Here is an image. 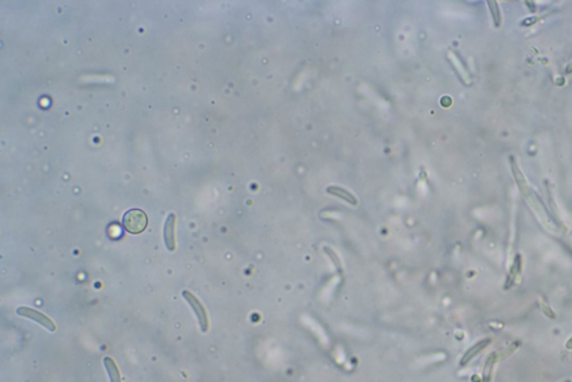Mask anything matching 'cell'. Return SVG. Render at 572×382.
Here are the masks:
<instances>
[{
    "mask_svg": "<svg viewBox=\"0 0 572 382\" xmlns=\"http://www.w3.org/2000/svg\"><path fill=\"white\" fill-rule=\"evenodd\" d=\"M123 226L130 234H141L148 226V217L141 209H130L123 216Z\"/></svg>",
    "mask_w": 572,
    "mask_h": 382,
    "instance_id": "obj_1",
    "label": "cell"
},
{
    "mask_svg": "<svg viewBox=\"0 0 572 382\" xmlns=\"http://www.w3.org/2000/svg\"><path fill=\"white\" fill-rule=\"evenodd\" d=\"M182 296L184 297L185 301L189 303V305L192 306V308L194 309L196 316L198 317V321H199V324H200V328H202V331L207 332L208 327H209L208 315H207V312H206V308L203 305V303L200 302L199 299L196 297L192 292H189V291H183Z\"/></svg>",
    "mask_w": 572,
    "mask_h": 382,
    "instance_id": "obj_2",
    "label": "cell"
},
{
    "mask_svg": "<svg viewBox=\"0 0 572 382\" xmlns=\"http://www.w3.org/2000/svg\"><path fill=\"white\" fill-rule=\"evenodd\" d=\"M17 314L18 315H22L24 317H27L33 320V321L39 323L42 327L46 328L50 332H55L56 331V325L55 323L51 321V320L46 316L45 314L40 313L39 311H36V309L32 308V307H27V306H20L17 308Z\"/></svg>",
    "mask_w": 572,
    "mask_h": 382,
    "instance_id": "obj_3",
    "label": "cell"
},
{
    "mask_svg": "<svg viewBox=\"0 0 572 382\" xmlns=\"http://www.w3.org/2000/svg\"><path fill=\"white\" fill-rule=\"evenodd\" d=\"M174 225H176V215L170 214L164 224L163 237L166 241V246L169 250L173 251L176 249V240H174Z\"/></svg>",
    "mask_w": 572,
    "mask_h": 382,
    "instance_id": "obj_4",
    "label": "cell"
},
{
    "mask_svg": "<svg viewBox=\"0 0 572 382\" xmlns=\"http://www.w3.org/2000/svg\"><path fill=\"white\" fill-rule=\"evenodd\" d=\"M327 193L330 194V195H332V196H336V197L341 198L342 200L347 201V203H349L350 205H352V206H357V205H358L357 198H355L351 193H349L348 190H345V189H343V188H341V187H337V185H331V187H328Z\"/></svg>",
    "mask_w": 572,
    "mask_h": 382,
    "instance_id": "obj_5",
    "label": "cell"
},
{
    "mask_svg": "<svg viewBox=\"0 0 572 382\" xmlns=\"http://www.w3.org/2000/svg\"><path fill=\"white\" fill-rule=\"evenodd\" d=\"M489 342H491V341H489V340H483V341H481V342L476 343L475 345H474V347H472L470 350L467 351V352H466L465 354H464V357H463L462 360H461V365H465V364H467L468 362H470V361H471L474 357H475V355H477L478 353L481 352V351H482L483 349H485V348L487 347V344H488Z\"/></svg>",
    "mask_w": 572,
    "mask_h": 382,
    "instance_id": "obj_6",
    "label": "cell"
},
{
    "mask_svg": "<svg viewBox=\"0 0 572 382\" xmlns=\"http://www.w3.org/2000/svg\"><path fill=\"white\" fill-rule=\"evenodd\" d=\"M103 363H104V366L107 371V374L110 376L111 382H122L120 371H118V368L116 363L114 362V360L110 357H105L103 359Z\"/></svg>",
    "mask_w": 572,
    "mask_h": 382,
    "instance_id": "obj_7",
    "label": "cell"
},
{
    "mask_svg": "<svg viewBox=\"0 0 572 382\" xmlns=\"http://www.w3.org/2000/svg\"><path fill=\"white\" fill-rule=\"evenodd\" d=\"M495 362V354H491L486 360V363L485 366H484V371H483V382H491V376H492V369H493V364Z\"/></svg>",
    "mask_w": 572,
    "mask_h": 382,
    "instance_id": "obj_8",
    "label": "cell"
},
{
    "mask_svg": "<svg viewBox=\"0 0 572 382\" xmlns=\"http://www.w3.org/2000/svg\"><path fill=\"white\" fill-rule=\"evenodd\" d=\"M488 5H489V7H491L489 9H491V13L493 15L494 22H495L496 26H498L499 25V19H501V17H499V10H498V7H497V3L488 2Z\"/></svg>",
    "mask_w": 572,
    "mask_h": 382,
    "instance_id": "obj_9",
    "label": "cell"
},
{
    "mask_svg": "<svg viewBox=\"0 0 572 382\" xmlns=\"http://www.w3.org/2000/svg\"><path fill=\"white\" fill-rule=\"evenodd\" d=\"M324 251H326V252H327V254H329V256L332 258L333 263H334V264H336V265H337V267H338V268L341 267V265H340V261H339V258L337 257V255H336V254H334L333 250H332L331 248H329V247H324Z\"/></svg>",
    "mask_w": 572,
    "mask_h": 382,
    "instance_id": "obj_10",
    "label": "cell"
},
{
    "mask_svg": "<svg viewBox=\"0 0 572 382\" xmlns=\"http://www.w3.org/2000/svg\"><path fill=\"white\" fill-rule=\"evenodd\" d=\"M566 348H568V349H572V339H570L569 342L566 343Z\"/></svg>",
    "mask_w": 572,
    "mask_h": 382,
    "instance_id": "obj_11",
    "label": "cell"
},
{
    "mask_svg": "<svg viewBox=\"0 0 572 382\" xmlns=\"http://www.w3.org/2000/svg\"><path fill=\"white\" fill-rule=\"evenodd\" d=\"M565 382H570V381H565Z\"/></svg>",
    "mask_w": 572,
    "mask_h": 382,
    "instance_id": "obj_12",
    "label": "cell"
}]
</instances>
